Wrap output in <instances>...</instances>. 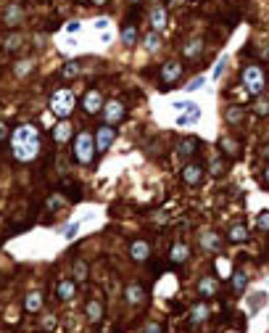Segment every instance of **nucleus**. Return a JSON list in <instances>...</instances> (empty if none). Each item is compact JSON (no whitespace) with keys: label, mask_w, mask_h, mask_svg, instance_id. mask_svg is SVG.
Here are the masks:
<instances>
[{"label":"nucleus","mask_w":269,"mask_h":333,"mask_svg":"<svg viewBox=\"0 0 269 333\" xmlns=\"http://www.w3.org/2000/svg\"><path fill=\"white\" fill-rule=\"evenodd\" d=\"M19 45H21V37H19V35H11L8 40H5V50H16Z\"/></svg>","instance_id":"32"},{"label":"nucleus","mask_w":269,"mask_h":333,"mask_svg":"<svg viewBox=\"0 0 269 333\" xmlns=\"http://www.w3.org/2000/svg\"><path fill=\"white\" fill-rule=\"evenodd\" d=\"M256 114H261V116L269 114V101H264V98H261V101L256 103Z\"/></svg>","instance_id":"34"},{"label":"nucleus","mask_w":269,"mask_h":333,"mask_svg":"<svg viewBox=\"0 0 269 333\" xmlns=\"http://www.w3.org/2000/svg\"><path fill=\"white\" fill-rule=\"evenodd\" d=\"M132 3H137V0H132Z\"/></svg>","instance_id":"53"},{"label":"nucleus","mask_w":269,"mask_h":333,"mask_svg":"<svg viewBox=\"0 0 269 333\" xmlns=\"http://www.w3.org/2000/svg\"><path fill=\"white\" fill-rule=\"evenodd\" d=\"M180 74H182V67L177 61H166V64H164V69H161V80L164 82H174Z\"/></svg>","instance_id":"10"},{"label":"nucleus","mask_w":269,"mask_h":333,"mask_svg":"<svg viewBox=\"0 0 269 333\" xmlns=\"http://www.w3.org/2000/svg\"><path fill=\"white\" fill-rule=\"evenodd\" d=\"M225 67H227V58H219V64H216L214 71H211V77H214V80H219V74L225 71Z\"/></svg>","instance_id":"33"},{"label":"nucleus","mask_w":269,"mask_h":333,"mask_svg":"<svg viewBox=\"0 0 269 333\" xmlns=\"http://www.w3.org/2000/svg\"><path fill=\"white\" fill-rule=\"evenodd\" d=\"M111 143H114V130L101 127V130H98V135H95V148H98V151H108Z\"/></svg>","instance_id":"6"},{"label":"nucleus","mask_w":269,"mask_h":333,"mask_svg":"<svg viewBox=\"0 0 269 333\" xmlns=\"http://www.w3.org/2000/svg\"><path fill=\"white\" fill-rule=\"evenodd\" d=\"M195 148H198V140H195V138H185V140H180V148H177V151H180L182 156H190Z\"/></svg>","instance_id":"21"},{"label":"nucleus","mask_w":269,"mask_h":333,"mask_svg":"<svg viewBox=\"0 0 269 333\" xmlns=\"http://www.w3.org/2000/svg\"><path fill=\"white\" fill-rule=\"evenodd\" d=\"M61 204H63L61 196H53V199H48V206H61Z\"/></svg>","instance_id":"42"},{"label":"nucleus","mask_w":269,"mask_h":333,"mask_svg":"<svg viewBox=\"0 0 269 333\" xmlns=\"http://www.w3.org/2000/svg\"><path fill=\"white\" fill-rule=\"evenodd\" d=\"M190 106H193L190 101H177V103H174V109H177V111H187Z\"/></svg>","instance_id":"41"},{"label":"nucleus","mask_w":269,"mask_h":333,"mask_svg":"<svg viewBox=\"0 0 269 333\" xmlns=\"http://www.w3.org/2000/svg\"><path fill=\"white\" fill-rule=\"evenodd\" d=\"M84 312H87V317L93 320V323H98V320L103 317V304L98 302V299H90V302L84 304Z\"/></svg>","instance_id":"12"},{"label":"nucleus","mask_w":269,"mask_h":333,"mask_svg":"<svg viewBox=\"0 0 269 333\" xmlns=\"http://www.w3.org/2000/svg\"><path fill=\"white\" fill-rule=\"evenodd\" d=\"M77 29H80V24H77V22H71V24H66V32H77Z\"/></svg>","instance_id":"46"},{"label":"nucleus","mask_w":269,"mask_h":333,"mask_svg":"<svg viewBox=\"0 0 269 333\" xmlns=\"http://www.w3.org/2000/svg\"><path fill=\"white\" fill-rule=\"evenodd\" d=\"M225 116H227L229 125H235V122H240V119H243V109H240V106H229Z\"/></svg>","instance_id":"24"},{"label":"nucleus","mask_w":269,"mask_h":333,"mask_svg":"<svg viewBox=\"0 0 269 333\" xmlns=\"http://www.w3.org/2000/svg\"><path fill=\"white\" fill-rule=\"evenodd\" d=\"M195 119H201V109H195V106H190L182 116H177V125L180 127H185V125H190V122H195Z\"/></svg>","instance_id":"14"},{"label":"nucleus","mask_w":269,"mask_h":333,"mask_svg":"<svg viewBox=\"0 0 269 333\" xmlns=\"http://www.w3.org/2000/svg\"><path fill=\"white\" fill-rule=\"evenodd\" d=\"M227 238L232 241V244H240V241L248 238V230L243 225H232V227H229V233H227Z\"/></svg>","instance_id":"18"},{"label":"nucleus","mask_w":269,"mask_h":333,"mask_svg":"<svg viewBox=\"0 0 269 333\" xmlns=\"http://www.w3.org/2000/svg\"><path fill=\"white\" fill-rule=\"evenodd\" d=\"M156 48H159V35L150 32V35L145 37V50H156Z\"/></svg>","instance_id":"31"},{"label":"nucleus","mask_w":269,"mask_h":333,"mask_svg":"<svg viewBox=\"0 0 269 333\" xmlns=\"http://www.w3.org/2000/svg\"><path fill=\"white\" fill-rule=\"evenodd\" d=\"M11 146H14V154L19 161H32L40 151V135L32 125H21L11 135Z\"/></svg>","instance_id":"1"},{"label":"nucleus","mask_w":269,"mask_h":333,"mask_svg":"<svg viewBox=\"0 0 269 333\" xmlns=\"http://www.w3.org/2000/svg\"><path fill=\"white\" fill-rule=\"evenodd\" d=\"M74 293H77V289H74V283H71V280H61V283H58V296H61L63 302H69Z\"/></svg>","instance_id":"16"},{"label":"nucleus","mask_w":269,"mask_h":333,"mask_svg":"<svg viewBox=\"0 0 269 333\" xmlns=\"http://www.w3.org/2000/svg\"><path fill=\"white\" fill-rule=\"evenodd\" d=\"M42 125L45 127H56V116L53 114H42Z\"/></svg>","instance_id":"38"},{"label":"nucleus","mask_w":269,"mask_h":333,"mask_svg":"<svg viewBox=\"0 0 269 333\" xmlns=\"http://www.w3.org/2000/svg\"><path fill=\"white\" fill-rule=\"evenodd\" d=\"M24 307H27L29 312H40V307H42V293H40V291H32L29 296H27V302H24Z\"/></svg>","instance_id":"15"},{"label":"nucleus","mask_w":269,"mask_h":333,"mask_svg":"<svg viewBox=\"0 0 269 333\" xmlns=\"http://www.w3.org/2000/svg\"><path fill=\"white\" fill-rule=\"evenodd\" d=\"M95 143H93V135L90 133H82L80 138H77L74 143V154H77V159L82 161V164H90L93 161V154H95Z\"/></svg>","instance_id":"4"},{"label":"nucleus","mask_w":269,"mask_h":333,"mask_svg":"<svg viewBox=\"0 0 269 333\" xmlns=\"http://www.w3.org/2000/svg\"><path fill=\"white\" fill-rule=\"evenodd\" d=\"M101 109H103L101 93H98V90H90V93L84 95V111H87V114H98Z\"/></svg>","instance_id":"9"},{"label":"nucleus","mask_w":269,"mask_h":333,"mask_svg":"<svg viewBox=\"0 0 269 333\" xmlns=\"http://www.w3.org/2000/svg\"><path fill=\"white\" fill-rule=\"evenodd\" d=\"M264 180H267V182H269V167H267V169H264Z\"/></svg>","instance_id":"48"},{"label":"nucleus","mask_w":269,"mask_h":333,"mask_svg":"<svg viewBox=\"0 0 269 333\" xmlns=\"http://www.w3.org/2000/svg\"><path fill=\"white\" fill-rule=\"evenodd\" d=\"M264 154H267V156H269V148H267V151H264Z\"/></svg>","instance_id":"50"},{"label":"nucleus","mask_w":269,"mask_h":333,"mask_svg":"<svg viewBox=\"0 0 269 333\" xmlns=\"http://www.w3.org/2000/svg\"><path fill=\"white\" fill-rule=\"evenodd\" d=\"M246 286H248V275H246V272H235V275H232V289L243 291Z\"/></svg>","instance_id":"23"},{"label":"nucleus","mask_w":269,"mask_h":333,"mask_svg":"<svg viewBox=\"0 0 269 333\" xmlns=\"http://www.w3.org/2000/svg\"><path fill=\"white\" fill-rule=\"evenodd\" d=\"M203 246H216V238L214 236H206V238H203Z\"/></svg>","instance_id":"44"},{"label":"nucleus","mask_w":269,"mask_h":333,"mask_svg":"<svg viewBox=\"0 0 269 333\" xmlns=\"http://www.w3.org/2000/svg\"><path fill=\"white\" fill-rule=\"evenodd\" d=\"M95 3H98V5H103V3H106V0H95Z\"/></svg>","instance_id":"49"},{"label":"nucleus","mask_w":269,"mask_h":333,"mask_svg":"<svg viewBox=\"0 0 269 333\" xmlns=\"http://www.w3.org/2000/svg\"><path fill=\"white\" fill-rule=\"evenodd\" d=\"M42 325H45V328H53V325H56V320H53V317H45V323H42Z\"/></svg>","instance_id":"47"},{"label":"nucleus","mask_w":269,"mask_h":333,"mask_svg":"<svg viewBox=\"0 0 269 333\" xmlns=\"http://www.w3.org/2000/svg\"><path fill=\"white\" fill-rule=\"evenodd\" d=\"M122 40L127 43V45H135L137 43V29L135 27H127V29L122 32Z\"/></svg>","instance_id":"27"},{"label":"nucleus","mask_w":269,"mask_h":333,"mask_svg":"<svg viewBox=\"0 0 269 333\" xmlns=\"http://www.w3.org/2000/svg\"><path fill=\"white\" fill-rule=\"evenodd\" d=\"M77 230H80V222H71L66 230H63V236H66V238H74V236H77Z\"/></svg>","instance_id":"36"},{"label":"nucleus","mask_w":269,"mask_h":333,"mask_svg":"<svg viewBox=\"0 0 269 333\" xmlns=\"http://www.w3.org/2000/svg\"><path fill=\"white\" fill-rule=\"evenodd\" d=\"M103 111H106V122H108V125H116V122L124 116V103L111 101V103H106V106H103Z\"/></svg>","instance_id":"5"},{"label":"nucleus","mask_w":269,"mask_h":333,"mask_svg":"<svg viewBox=\"0 0 269 333\" xmlns=\"http://www.w3.org/2000/svg\"><path fill=\"white\" fill-rule=\"evenodd\" d=\"M150 22H153L156 29H161L164 24H166V14H164V8H153V11H150Z\"/></svg>","instance_id":"22"},{"label":"nucleus","mask_w":269,"mask_h":333,"mask_svg":"<svg viewBox=\"0 0 269 333\" xmlns=\"http://www.w3.org/2000/svg\"><path fill=\"white\" fill-rule=\"evenodd\" d=\"M216 289H219V286H216V280H214V278H203L201 283H198V291L203 293V296H214Z\"/></svg>","instance_id":"19"},{"label":"nucleus","mask_w":269,"mask_h":333,"mask_svg":"<svg viewBox=\"0 0 269 333\" xmlns=\"http://www.w3.org/2000/svg\"><path fill=\"white\" fill-rule=\"evenodd\" d=\"M222 148H225V154H229V156L238 154V143H235L232 138H225V140H222Z\"/></svg>","instance_id":"29"},{"label":"nucleus","mask_w":269,"mask_h":333,"mask_svg":"<svg viewBox=\"0 0 269 333\" xmlns=\"http://www.w3.org/2000/svg\"><path fill=\"white\" fill-rule=\"evenodd\" d=\"M143 333H161V325H159V323H148Z\"/></svg>","instance_id":"40"},{"label":"nucleus","mask_w":269,"mask_h":333,"mask_svg":"<svg viewBox=\"0 0 269 333\" xmlns=\"http://www.w3.org/2000/svg\"><path fill=\"white\" fill-rule=\"evenodd\" d=\"M172 3H180V0H172Z\"/></svg>","instance_id":"51"},{"label":"nucleus","mask_w":269,"mask_h":333,"mask_svg":"<svg viewBox=\"0 0 269 333\" xmlns=\"http://www.w3.org/2000/svg\"><path fill=\"white\" fill-rule=\"evenodd\" d=\"M229 333H238V331H229Z\"/></svg>","instance_id":"52"},{"label":"nucleus","mask_w":269,"mask_h":333,"mask_svg":"<svg viewBox=\"0 0 269 333\" xmlns=\"http://www.w3.org/2000/svg\"><path fill=\"white\" fill-rule=\"evenodd\" d=\"M71 135V125H66V122H58V125L53 127V138L58 140V143H63Z\"/></svg>","instance_id":"20"},{"label":"nucleus","mask_w":269,"mask_h":333,"mask_svg":"<svg viewBox=\"0 0 269 333\" xmlns=\"http://www.w3.org/2000/svg\"><path fill=\"white\" fill-rule=\"evenodd\" d=\"M190 257V249L185 244H174L172 246V254H169V259H172L174 265H180V262H185V259Z\"/></svg>","instance_id":"13"},{"label":"nucleus","mask_w":269,"mask_h":333,"mask_svg":"<svg viewBox=\"0 0 269 333\" xmlns=\"http://www.w3.org/2000/svg\"><path fill=\"white\" fill-rule=\"evenodd\" d=\"M87 278V262H74V280H84Z\"/></svg>","instance_id":"26"},{"label":"nucleus","mask_w":269,"mask_h":333,"mask_svg":"<svg viewBox=\"0 0 269 333\" xmlns=\"http://www.w3.org/2000/svg\"><path fill=\"white\" fill-rule=\"evenodd\" d=\"M77 74H80V64H77V61H69L66 67H63V77L69 80V77H77Z\"/></svg>","instance_id":"28"},{"label":"nucleus","mask_w":269,"mask_h":333,"mask_svg":"<svg viewBox=\"0 0 269 333\" xmlns=\"http://www.w3.org/2000/svg\"><path fill=\"white\" fill-rule=\"evenodd\" d=\"M216 270H219L222 278H229V275H232V272H229V262H227V259H216Z\"/></svg>","instance_id":"30"},{"label":"nucleus","mask_w":269,"mask_h":333,"mask_svg":"<svg viewBox=\"0 0 269 333\" xmlns=\"http://www.w3.org/2000/svg\"><path fill=\"white\" fill-rule=\"evenodd\" d=\"M256 225H259L261 230H269V212H267V214H259V220H256Z\"/></svg>","instance_id":"35"},{"label":"nucleus","mask_w":269,"mask_h":333,"mask_svg":"<svg viewBox=\"0 0 269 333\" xmlns=\"http://www.w3.org/2000/svg\"><path fill=\"white\" fill-rule=\"evenodd\" d=\"M21 19H24V11L19 5H8L5 8V24H19Z\"/></svg>","instance_id":"17"},{"label":"nucleus","mask_w":269,"mask_h":333,"mask_svg":"<svg viewBox=\"0 0 269 333\" xmlns=\"http://www.w3.org/2000/svg\"><path fill=\"white\" fill-rule=\"evenodd\" d=\"M124 296H127L129 304H143V302H145V289L137 286V283H129L127 289H124Z\"/></svg>","instance_id":"8"},{"label":"nucleus","mask_w":269,"mask_h":333,"mask_svg":"<svg viewBox=\"0 0 269 333\" xmlns=\"http://www.w3.org/2000/svg\"><path fill=\"white\" fill-rule=\"evenodd\" d=\"M129 257H132L135 262H145V259L150 257V246L145 244V241H135V244L129 246Z\"/></svg>","instance_id":"7"},{"label":"nucleus","mask_w":269,"mask_h":333,"mask_svg":"<svg viewBox=\"0 0 269 333\" xmlns=\"http://www.w3.org/2000/svg\"><path fill=\"white\" fill-rule=\"evenodd\" d=\"M74 93L71 90H56L53 98H50V111H53L56 116H69L71 111H74Z\"/></svg>","instance_id":"2"},{"label":"nucleus","mask_w":269,"mask_h":333,"mask_svg":"<svg viewBox=\"0 0 269 333\" xmlns=\"http://www.w3.org/2000/svg\"><path fill=\"white\" fill-rule=\"evenodd\" d=\"M211 172H214V175H219V172H222V161H219V159H214V161H211Z\"/></svg>","instance_id":"43"},{"label":"nucleus","mask_w":269,"mask_h":333,"mask_svg":"<svg viewBox=\"0 0 269 333\" xmlns=\"http://www.w3.org/2000/svg\"><path fill=\"white\" fill-rule=\"evenodd\" d=\"M198 88H203V77H195V80L187 85V90H190V93H193V90H198Z\"/></svg>","instance_id":"39"},{"label":"nucleus","mask_w":269,"mask_h":333,"mask_svg":"<svg viewBox=\"0 0 269 333\" xmlns=\"http://www.w3.org/2000/svg\"><path fill=\"white\" fill-rule=\"evenodd\" d=\"M206 315H208V310L206 307H193V312H190V320H193V323H201V320H206Z\"/></svg>","instance_id":"25"},{"label":"nucleus","mask_w":269,"mask_h":333,"mask_svg":"<svg viewBox=\"0 0 269 333\" xmlns=\"http://www.w3.org/2000/svg\"><path fill=\"white\" fill-rule=\"evenodd\" d=\"M203 178V169L198 164H187L185 169H182V180L187 182V185H195V182H201Z\"/></svg>","instance_id":"11"},{"label":"nucleus","mask_w":269,"mask_h":333,"mask_svg":"<svg viewBox=\"0 0 269 333\" xmlns=\"http://www.w3.org/2000/svg\"><path fill=\"white\" fill-rule=\"evenodd\" d=\"M5 135H8V127H5V125H3V122H0V140H3V138H5Z\"/></svg>","instance_id":"45"},{"label":"nucleus","mask_w":269,"mask_h":333,"mask_svg":"<svg viewBox=\"0 0 269 333\" xmlns=\"http://www.w3.org/2000/svg\"><path fill=\"white\" fill-rule=\"evenodd\" d=\"M198 50H201V43H198V40H193V43H190L187 48H185V53H187V56H195Z\"/></svg>","instance_id":"37"},{"label":"nucleus","mask_w":269,"mask_h":333,"mask_svg":"<svg viewBox=\"0 0 269 333\" xmlns=\"http://www.w3.org/2000/svg\"><path fill=\"white\" fill-rule=\"evenodd\" d=\"M243 82H246V90L251 95H259L261 88H264V71H261V67H246Z\"/></svg>","instance_id":"3"}]
</instances>
